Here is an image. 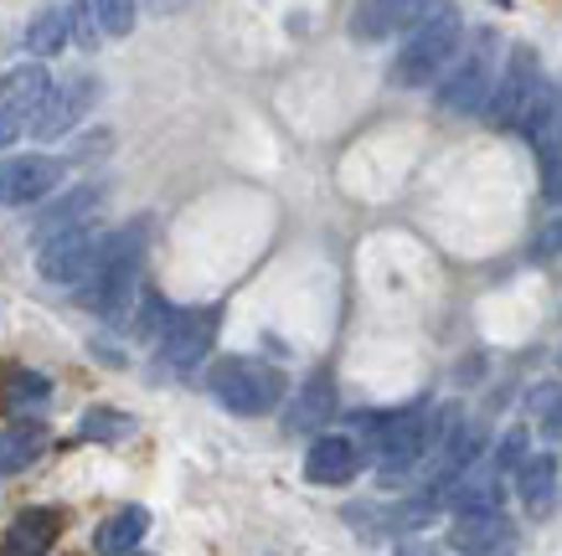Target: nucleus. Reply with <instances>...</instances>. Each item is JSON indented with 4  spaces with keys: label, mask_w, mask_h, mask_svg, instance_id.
Wrapping results in <instances>:
<instances>
[{
    "label": "nucleus",
    "mask_w": 562,
    "mask_h": 556,
    "mask_svg": "<svg viewBox=\"0 0 562 556\" xmlns=\"http://www.w3.org/2000/svg\"><path fill=\"white\" fill-rule=\"evenodd\" d=\"M516 495L531 515H542L558 495V454H527V464L516 469Z\"/></svg>",
    "instance_id": "6ab92c4d"
},
{
    "label": "nucleus",
    "mask_w": 562,
    "mask_h": 556,
    "mask_svg": "<svg viewBox=\"0 0 562 556\" xmlns=\"http://www.w3.org/2000/svg\"><path fill=\"white\" fill-rule=\"evenodd\" d=\"M78 439H88V443H124V439H135V418L120 412V407H88L83 418H78Z\"/></svg>",
    "instance_id": "4be33fe9"
},
{
    "label": "nucleus",
    "mask_w": 562,
    "mask_h": 556,
    "mask_svg": "<svg viewBox=\"0 0 562 556\" xmlns=\"http://www.w3.org/2000/svg\"><path fill=\"white\" fill-rule=\"evenodd\" d=\"M428 0H357L351 11V36L357 42H387L392 32H408L424 16Z\"/></svg>",
    "instance_id": "f8f14e48"
},
{
    "label": "nucleus",
    "mask_w": 562,
    "mask_h": 556,
    "mask_svg": "<svg viewBox=\"0 0 562 556\" xmlns=\"http://www.w3.org/2000/svg\"><path fill=\"white\" fill-rule=\"evenodd\" d=\"M47 88H52V78L42 63H21V68L0 72V114L16 118V124H32V114L47 99Z\"/></svg>",
    "instance_id": "2eb2a0df"
},
{
    "label": "nucleus",
    "mask_w": 562,
    "mask_h": 556,
    "mask_svg": "<svg viewBox=\"0 0 562 556\" xmlns=\"http://www.w3.org/2000/svg\"><path fill=\"white\" fill-rule=\"evenodd\" d=\"M542 433H547V439H562V397H558V407H547Z\"/></svg>",
    "instance_id": "2f4dec72"
},
{
    "label": "nucleus",
    "mask_w": 562,
    "mask_h": 556,
    "mask_svg": "<svg viewBox=\"0 0 562 556\" xmlns=\"http://www.w3.org/2000/svg\"><path fill=\"white\" fill-rule=\"evenodd\" d=\"M130 556H139V552H130Z\"/></svg>",
    "instance_id": "72a5a7b5"
},
{
    "label": "nucleus",
    "mask_w": 562,
    "mask_h": 556,
    "mask_svg": "<svg viewBox=\"0 0 562 556\" xmlns=\"http://www.w3.org/2000/svg\"><path fill=\"white\" fill-rule=\"evenodd\" d=\"M99 103V78L93 72H78V78H63V83H52L47 88V99H42V109L32 114V129L42 145L47 139H63L68 129H78L83 124V114Z\"/></svg>",
    "instance_id": "1a4fd4ad"
},
{
    "label": "nucleus",
    "mask_w": 562,
    "mask_h": 556,
    "mask_svg": "<svg viewBox=\"0 0 562 556\" xmlns=\"http://www.w3.org/2000/svg\"><path fill=\"white\" fill-rule=\"evenodd\" d=\"M206 392L238 418H263L284 402V371L258 355H217L206 371Z\"/></svg>",
    "instance_id": "20e7f679"
},
{
    "label": "nucleus",
    "mask_w": 562,
    "mask_h": 556,
    "mask_svg": "<svg viewBox=\"0 0 562 556\" xmlns=\"http://www.w3.org/2000/svg\"><path fill=\"white\" fill-rule=\"evenodd\" d=\"M449 418H454V412H434L428 402H413V407H403V412H367V418H361V428H367L361 449L372 454L382 479H403V474L428 464V454L439 449Z\"/></svg>",
    "instance_id": "f257e3e1"
},
{
    "label": "nucleus",
    "mask_w": 562,
    "mask_h": 556,
    "mask_svg": "<svg viewBox=\"0 0 562 556\" xmlns=\"http://www.w3.org/2000/svg\"><path fill=\"white\" fill-rule=\"evenodd\" d=\"M68 32L78 47H99V16H93V0H72L68 5Z\"/></svg>",
    "instance_id": "a878e982"
},
{
    "label": "nucleus",
    "mask_w": 562,
    "mask_h": 556,
    "mask_svg": "<svg viewBox=\"0 0 562 556\" xmlns=\"http://www.w3.org/2000/svg\"><path fill=\"white\" fill-rule=\"evenodd\" d=\"M99 206H103V185L99 181L63 191L57 202L42 206V217H36V242H47V237L68 232V227H83V222H93V217H99Z\"/></svg>",
    "instance_id": "4468645a"
},
{
    "label": "nucleus",
    "mask_w": 562,
    "mask_h": 556,
    "mask_svg": "<svg viewBox=\"0 0 562 556\" xmlns=\"http://www.w3.org/2000/svg\"><path fill=\"white\" fill-rule=\"evenodd\" d=\"M145 531H150V510L124 506V510H114L99 531H93V552L99 556H130L139 541H145Z\"/></svg>",
    "instance_id": "a211bd4d"
},
{
    "label": "nucleus",
    "mask_w": 562,
    "mask_h": 556,
    "mask_svg": "<svg viewBox=\"0 0 562 556\" xmlns=\"http://www.w3.org/2000/svg\"><path fill=\"white\" fill-rule=\"evenodd\" d=\"M99 248H103V232L93 222L68 227V232L36 242V273L47 284H83L88 273H93V263H99Z\"/></svg>",
    "instance_id": "0eeeda50"
},
{
    "label": "nucleus",
    "mask_w": 562,
    "mask_h": 556,
    "mask_svg": "<svg viewBox=\"0 0 562 556\" xmlns=\"http://www.w3.org/2000/svg\"><path fill=\"white\" fill-rule=\"evenodd\" d=\"M52 397V382L47 376H42V371H11V376H5V402L11 407H42Z\"/></svg>",
    "instance_id": "5701e85b"
},
{
    "label": "nucleus",
    "mask_w": 562,
    "mask_h": 556,
    "mask_svg": "<svg viewBox=\"0 0 562 556\" xmlns=\"http://www.w3.org/2000/svg\"><path fill=\"white\" fill-rule=\"evenodd\" d=\"M68 166L57 155H11L0 160V206H36L63 185Z\"/></svg>",
    "instance_id": "9d476101"
},
{
    "label": "nucleus",
    "mask_w": 562,
    "mask_h": 556,
    "mask_svg": "<svg viewBox=\"0 0 562 556\" xmlns=\"http://www.w3.org/2000/svg\"><path fill=\"white\" fill-rule=\"evenodd\" d=\"M47 449V433L36 428V422H16V428H5L0 433V474H21L32 469L36 458Z\"/></svg>",
    "instance_id": "aec40b11"
},
{
    "label": "nucleus",
    "mask_w": 562,
    "mask_h": 556,
    "mask_svg": "<svg viewBox=\"0 0 562 556\" xmlns=\"http://www.w3.org/2000/svg\"><path fill=\"white\" fill-rule=\"evenodd\" d=\"M21 129H26V124H16V118H5V114H0V150H11V145L21 139Z\"/></svg>",
    "instance_id": "c756f323"
},
{
    "label": "nucleus",
    "mask_w": 562,
    "mask_h": 556,
    "mask_svg": "<svg viewBox=\"0 0 562 556\" xmlns=\"http://www.w3.org/2000/svg\"><path fill=\"white\" fill-rule=\"evenodd\" d=\"M537 88H542V63H537V52H531V47H512V57H506L501 78L491 83L485 118H491L495 129H516Z\"/></svg>",
    "instance_id": "6e6552de"
},
{
    "label": "nucleus",
    "mask_w": 562,
    "mask_h": 556,
    "mask_svg": "<svg viewBox=\"0 0 562 556\" xmlns=\"http://www.w3.org/2000/svg\"><path fill=\"white\" fill-rule=\"evenodd\" d=\"M460 42H464V16L449 5V0H428L424 16L408 26L403 52L392 57V83L397 88L434 83V78L449 68V57L460 52Z\"/></svg>",
    "instance_id": "7ed1b4c3"
},
{
    "label": "nucleus",
    "mask_w": 562,
    "mask_h": 556,
    "mask_svg": "<svg viewBox=\"0 0 562 556\" xmlns=\"http://www.w3.org/2000/svg\"><path fill=\"white\" fill-rule=\"evenodd\" d=\"M68 42H72L68 5H42L32 16V26H26V52H32V57H57Z\"/></svg>",
    "instance_id": "412c9836"
},
{
    "label": "nucleus",
    "mask_w": 562,
    "mask_h": 556,
    "mask_svg": "<svg viewBox=\"0 0 562 556\" xmlns=\"http://www.w3.org/2000/svg\"><path fill=\"white\" fill-rule=\"evenodd\" d=\"M495 5H512V0H495Z\"/></svg>",
    "instance_id": "473e14b6"
},
{
    "label": "nucleus",
    "mask_w": 562,
    "mask_h": 556,
    "mask_svg": "<svg viewBox=\"0 0 562 556\" xmlns=\"http://www.w3.org/2000/svg\"><path fill=\"white\" fill-rule=\"evenodd\" d=\"M139 269H145V222H130L120 232H103L99 263L83 279V299L103 320H124L135 309Z\"/></svg>",
    "instance_id": "f03ea898"
},
{
    "label": "nucleus",
    "mask_w": 562,
    "mask_h": 556,
    "mask_svg": "<svg viewBox=\"0 0 562 556\" xmlns=\"http://www.w3.org/2000/svg\"><path fill=\"white\" fill-rule=\"evenodd\" d=\"M512 541V521L506 510H460L449 525V546L464 556H491Z\"/></svg>",
    "instance_id": "ddd939ff"
},
{
    "label": "nucleus",
    "mask_w": 562,
    "mask_h": 556,
    "mask_svg": "<svg viewBox=\"0 0 562 556\" xmlns=\"http://www.w3.org/2000/svg\"><path fill=\"white\" fill-rule=\"evenodd\" d=\"M537 160H542V196L547 202H562V145L542 150Z\"/></svg>",
    "instance_id": "cd10ccee"
},
{
    "label": "nucleus",
    "mask_w": 562,
    "mask_h": 556,
    "mask_svg": "<svg viewBox=\"0 0 562 556\" xmlns=\"http://www.w3.org/2000/svg\"><path fill=\"white\" fill-rule=\"evenodd\" d=\"M361 464H367V449H361V439H351V433H321V439L310 443L305 454V479L310 485H351L361 474Z\"/></svg>",
    "instance_id": "9b49d317"
},
{
    "label": "nucleus",
    "mask_w": 562,
    "mask_h": 556,
    "mask_svg": "<svg viewBox=\"0 0 562 556\" xmlns=\"http://www.w3.org/2000/svg\"><path fill=\"white\" fill-rule=\"evenodd\" d=\"M93 16L103 36H130L139 21V0H93Z\"/></svg>",
    "instance_id": "b1692460"
},
{
    "label": "nucleus",
    "mask_w": 562,
    "mask_h": 556,
    "mask_svg": "<svg viewBox=\"0 0 562 556\" xmlns=\"http://www.w3.org/2000/svg\"><path fill=\"white\" fill-rule=\"evenodd\" d=\"M130 315H135V336H160L166 320H171L166 304H160V294H139V304L130 309Z\"/></svg>",
    "instance_id": "bb28decb"
},
{
    "label": "nucleus",
    "mask_w": 562,
    "mask_h": 556,
    "mask_svg": "<svg viewBox=\"0 0 562 556\" xmlns=\"http://www.w3.org/2000/svg\"><path fill=\"white\" fill-rule=\"evenodd\" d=\"M330 412H336V382H330V371H315L305 387L294 392L290 412H284V428L290 433H321Z\"/></svg>",
    "instance_id": "f3484780"
},
{
    "label": "nucleus",
    "mask_w": 562,
    "mask_h": 556,
    "mask_svg": "<svg viewBox=\"0 0 562 556\" xmlns=\"http://www.w3.org/2000/svg\"><path fill=\"white\" fill-rule=\"evenodd\" d=\"M495 52H501V36L475 32V42L460 57H449V68H443L439 88H434L443 114H475V109H485L495 83Z\"/></svg>",
    "instance_id": "39448f33"
},
{
    "label": "nucleus",
    "mask_w": 562,
    "mask_h": 556,
    "mask_svg": "<svg viewBox=\"0 0 562 556\" xmlns=\"http://www.w3.org/2000/svg\"><path fill=\"white\" fill-rule=\"evenodd\" d=\"M222 330V309L217 304H191V309H176L166 330H160V361L171 371H196L212 355V340Z\"/></svg>",
    "instance_id": "423d86ee"
},
{
    "label": "nucleus",
    "mask_w": 562,
    "mask_h": 556,
    "mask_svg": "<svg viewBox=\"0 0 562 556\" xmlns=\"http://www.w3.org/2000/svg\"><path fill=\"white\" fill-rule=\"evenodd\" d=\"M397 556H439L434 541H397Z\"/></svg>",
    "instance_id": "7c9ffc66"
},
{
    "label": "nucleus",
    "mask_w": 562,
    "mask_h": 556,
    "mask_svg": "<svg viewBox=\"0 0 562 556\" xmlns=\"http://www.w3.org/2000/svg\"><path fill=\"white\" fill-rule=\"evenodd\" d=\"M63 531V515L47 506H32L21 510L16 521L5 525V541H0V556H47L52 541Z\"/></svg>",
    "instance_id": "dca6fc26"
},
{
    "label": "nucleus",
    "mask_w": 562,
    "mask_h": 556,
    "mask_svg": "<svg viewBox=\"0 0 562 556\" xmlns=\"http://www.w3.org/2000/svg\"><path fill=\"white\" fill-rule=\"evenodd\" d=\"M527 454H531V433H527V428H506V433H501V443H495L491 469L506 479V474H516L521 464H527Z\"/></svg>",
    "instance_id": "393cba45"
},
{
    "label": "nucleus",
    "mask_w": 562,
    "mask_h": 556,
    "mask_svg": "<svg viewBox=\"0 0 562 556\" xmlns=\"http://www.w3.org/2000/svg\"><path fill=\"white\" fill-rule=\"evenodd\" d=\"M542 253L547 258H562V217L547 227V237H542Z\"/></svg>",
    "instance_id": "c85d7f7f"
}]
</instances>
